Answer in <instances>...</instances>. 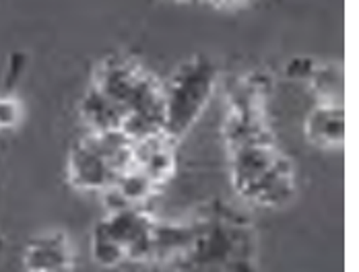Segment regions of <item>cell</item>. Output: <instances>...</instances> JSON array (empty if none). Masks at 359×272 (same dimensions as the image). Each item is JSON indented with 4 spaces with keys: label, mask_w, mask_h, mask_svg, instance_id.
I'll return each mask as SVG.
<instances>
[{
    "label": "cell",
    "mask_w": 359,
    "mask_h": 272,
    "mask_svg": "<svg viewBox=\"0 0 359 272\" xmlns=\"http://www.w3.org/2000/svg\"><path fill=\"white\" fill-rule=\"evenodd\" d=\"M151 264L174 272H258V238L250 219L211 200L180 221H157Z\"/></svg>",
    "instance_id": "obj_1"
},
{
    "label": "cell",
    "mask_w": 359,
    "mask_h": 272,
    "mask_svg": "<svg viewBox=\"0 0 359 272\" xmlns=\"http://www.w3.org/2000/svg\"><path fill=\"white\" fill-rule=\"evenodd\" d=\"M124 114L122 135L130 140L163 132L161 83L137 60L108 56L93 74V85Z\"/></svg>",
    "instance_id": "obj_2"
},
{
    "label": "cell",
    "mask_w": 359,
    "mask_h": 272,
    "mask_svg": "<svg viewBox=\"0 0 359 272\" xmlns=\"http://www.w3.org/2000/svg\"><path fill=\"white\" fill-rule=\"evenodd\" d=\"M236 194L260 208L287 204L295 194V168L275 138H258L227 147Z\"/></svg>",
    "instance_id": "obj_3"
},
{
    "label": "cell",
    "mask_w": 359,
    "mask_h": 272,
    "mask_svg": "<svg viewBox=\"0 0 359 272\" xmlns=\"http://www.w3.org/2000/svg\"><path fill=\"white\" fill-rule=\"evenodd\" d=\"M217 87V68L207 56H192L161 83L163 132L174 142L182 140L198 122Z\"/></svg>",
    "instance_id": "obj_4"
},
{
    "label": "cell",
    "mask_w": 359,
    "mask_h": 272,
    "mask_svg": "<svg viewBox=\"0 0 359 272\" xmlns=\"http://www.w3.org/2000/svg\"><path fill=\"white\" fill-rule=\"evenodd\" d=\"M133 165V140L122 132H87L69 151L67 175L85 192H108Z\"/></svg>",
    "instance_id": "obj_5"
},
{
    "label": "cell",
    "mask_w": 359,
    "mask_h": 272,
    "mask_svg": "<svg viewBox=\"0 0 359 272\" xmlns=\"http://www.w3.org/2000/svg\"><path fill=\"white\" fill-rule=\"evenodd\" d=\"M155 225L157 219L144 208L109 210L93 227L91 256L95 264L104 268H116L124 262L151 264Z\"/></svg>",
    "instance_id": "obj_6"
},
{
    "label": "cell",
    "mask_w": 359,
    "mask_h": 272,
    "mask_svg": "<svg viewBox=\"0 0 359 272\" xmlns=\"http://www.w3.org/2000/svg\"><path fill=\"white\" fill-rule=\"evenodd\" d=\"M174 147L176 142L165 132L133 140V168L144 173L157 188L165 186L176 171Z\"/></svg>",
    "instance_id": "obj_7"
},
{
    "label": "cell",
    "mask_w": 359,
    "mask_h": 272,
    "mask_svg": "<svg viewBox=\"0 0 359 272\" xmlns=\"http://www.w3.org/2000/svg\"><path fill=\"white\" fill-rule=\"evenodd\" d=\"M27 272H72L74 252L71 239L60 231L34 238L23 254Z\"/></svg>",
    "instance_id": "obj_8"
},
{
    "label": "cell",
    "mask_w": 359,
    "mask_h": 272,
    "mask_svg": "<svg viewBox=\"0 0 359 272\" xmlns=\"http://www.w3.org/2000/svg\"><path fill=\"white\" fill-rule=\"evenodd\" d=\"M306 138L318 149H337L345 142V107L343 103H316L308 114Z\"/></svg>",
    "instance_id": "obj_9"
},
{
    "label": "cell",
    "mask_w": 359,
    "mask_h": 272,
    "mask_svg": "<svg viewBox=\"0 0 359 272\" xmlns=\"http://www.w3.org/2000/svg\"><path fill=\"white\" fill-rule=\"evenodd\" d=\"M81 118L89 132H122L124 114L104 93L91 87L81 102Z\"/></svg>",
    "instance_id": "obj_10"
},
{
    "label": "cell",
    "mask_w": 359,
    "mask_h": 272,
    "mask_svg": "<svg viewBox=\"0 0 359 272\" xmlns=\"http://www.w3.org/2000/svg\"><path fill=\"white\" fill-rule=\"evenodd\" d=\"M21 118H23L21 102L11 93H2L0 95V130H11L19 126Z\"/></svg>",
    "instance_id": "obj_11"
},
{
    "label": "cell",
    "mask_w": 359,
    "mask_h": 272,
    "mask_svg": "<svg viewBox=\"0 0 359 272\" xmlns=\"http://www.w3.org/2000/svg\"><path fill=\"white\" fill-rule=\"evenodd\" d=\"M318 64L308 58V56H297L293 60H289L287 68H285V74L289 79H295V81H310L314 76Z\"/></svg>",
    "instance_id": "obj_12"
},
{
    "label": "cell",
    "mask_w": 359,
    "mask_h": 272,
    "mask_svg": "<svg viewBox=\"0 0 359 272\" xmlns=\"http://www.w3.org/2000/svg\"><path fill=\"white\" fill-rule=\"evenodd\" d=\"M207 4L221 8V11H233V8H240V6H246L250 0H205Z\"/></svg>",
    "instance_id": "obj_13"
},
{
    "label": "cell",
    "mask_w": 359,
    "mask_h": 272,
    "mask_svg": "<svg viewBox=\"0 0 359 272\" xmlns=\"http://www.w3.org/2000/svg\"><path fill=\"white\" fill-rule=\"evenodd\" d=\"M2 245H4V239L0 238V247H2Z\"/></svg>",
    "instance_id": "obj_14"
}]
</instances>
